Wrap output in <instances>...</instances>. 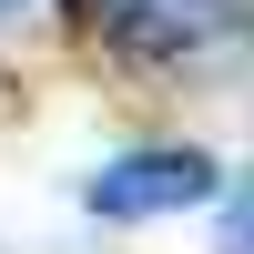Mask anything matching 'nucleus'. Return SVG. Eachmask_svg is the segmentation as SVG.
<instances>
[{"instance_id": "f257e3e1", "label": "nucleus", "mask_w": 254, "mask_h": 254, "mask_svg": "<svg viewBox=\"0 0 254 254\" xmlns=\"http://www.w3.org/2000/svg\"><path fill=\"white\" fill-rule=\"evenodd\" d=\"M81 10L112 51H142V61H183V51L254 31V0H81Z\"/></svg>"}, {"instance_id": "f03ea898", "label": "nucleus", "mask_w": 254, "mask_h": 254, "mask_svg": "<svg viewBox=\"0 0 254 254\" xmlns=\"http://www.w3.org/2000/svg\"><path fill=\"white\" fill-rule=\"evenodd\" d=\"M92 203L102 224H153V214H193L214 203V153H183V142H153V153H122L92 173Z\"/></svg>"}, {"instance_id": "7ed1b4c3", "label": "nucleus", "mask_w": 254, "mask_h": 254, "mask_svg": "<svg viewBox=\"0 0 254 254\" xmlns=\"http://www.w3.org/2000/svg\"><path fill=\"white\" fill-rule=\"evenodd\" d=\"M224 254H254V173L234 183V203H224Z\"/></svg>"}, {"instance_id": "20e7f679", "label": "nucleus", "mask_w": 254, "mask_h": 254, "mask_svg": "<svg viewBox=\"0 0 254 254\" xmlns=\"http://www.w3.org/2000/svg\"><path fill=\"white\" fill-rule=\"evenodd\" d=\"M20 10H31V0H0V20H20Z\"/></svg>"}]
</instances>
